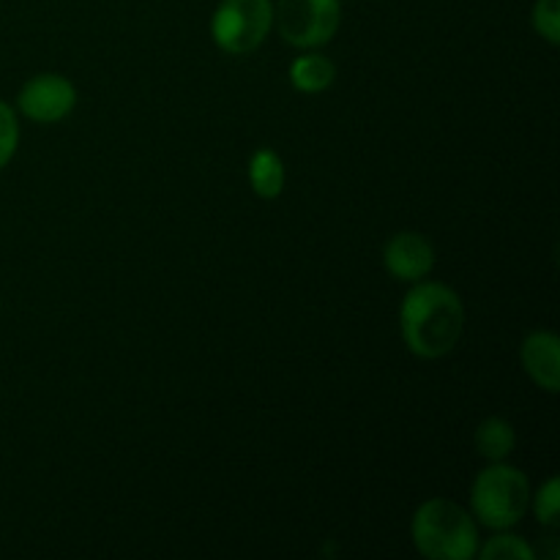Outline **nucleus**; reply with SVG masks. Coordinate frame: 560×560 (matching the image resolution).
<instances>
[{
	"mask_svg": "<svg viewBox=\"0 0 560 560\" xmlns=\"http://www.w3.org/2000/svg\"><path fill=\"white\" fill-rule=\"evenodd\" d=\"M530 22L545 42L560 44V0H536Z\"/></svg>",
	"mask_w": 560,
	"mask_h": 560,
	"instance_id": "ddd939ff",
	"label": "nucleus"
},
{
	"mask_svg": "<svg viewBox=\"0 0 560 560\" xmlns=\"http://www.w3.org/2000/svg\"><path fill=\"white\" fill-rule=\"evenodd\" d=\"M290 85L301 93H323L337 80V66L320 52H306L290 63Z\"/></svg>",
	"mask_w": 560,
	"mask_h": 560,
	"instance_id": "1a4fd4ad",
	"label": "nucleus"
},
{
	"mask_svg": "<svg viewBox=\"0 0 560 560\" xmlns=\"http://www.w3.org/2000/svg\"><path fill=\"white\" fill-rule=\"evenodd\" d=\"M470 506L479 523L490 530H509L530 506L528 476L514 465L492 463L470 487Z\"/></svg>",
	"mask_w": 560,
	"mask_h": 560,
	"instance_id": "7ed1b4c3",
	"label": "nucleus"
},
{
	"mask_svg": "<svg viewBox=\"0 0 560 560\" xmlns=\"http://www.w3.org/2000/svg\"><path fill=\"white\" fill-rule=\"evenodd\" d=\"M514 443H517L514 427L506 419H498V416L481 421L474 435L476 452L490 459V463H503L514 452Z\"/></svg>",
	"mask_w": 560,
	"mask_h": 560,
	"instance_id": "9b49d317",
	"label": "nucleus"
},
{
	"mask_svg": "<svg viewBox=\"0 0 560 560\" xmlns=\"http://www.w3.org/2000/svg\"><path fill=\"white\" fill-rule=\"evenodd\" d=\"M273 25L293 47H326L342 25V0H277Z\"/></svg>",
	"mask_w": 560,
	"mask_h": 560,
	"instance_id": "39448f33",
	"label": "nucleus"
},
{
	"mask_svg": "<svg viewBox=\"0 0 560 560\" xmlns=\"http://www.w3.org/2000/svg\"><path fill=\"white\" fill-rule=\"evenodd\" d=\"M383 262L399 282H421L435 268V246L421 233L405 230L383 246Z\"/></svg>",
	"mask_w": 560,
	"mask_h": 560,
	"instance_id": "0eeeda50",
	"label": "nucleus"
},
{
	"mask_svg": "<svg viewBox=\"0 0 560 560\" xmlns=\"http://www.w3.org/2000/svg\"><path fill=\"white\" fill-rule=\"evenodd\" d=\"M399 331L413 355L443 359L457 348L465 331L463 299L443 282H413L399 306Z\"/></svg>",
	"mask_w": 560,
	"mask_h": 560,
	"instance_id": "f257e3e1",
	"label": "nucleus"
},
{
	"mask_svg": "<svg viewBox=\"0 0 560 560\" xmlns=\"http://www.w3.org/2000/svg\"><path fill=\"white\" fill-rule=\"evenodd\" d=\"M273 27V0H222L211 16V38L222 52L249 55Z\"/></svg>",
	"mask_w": 560,
	"mask_h": 560,
	"instance_id": "20e7f679",
	"label": "nucleus"
},
{
	"mask_svg": "<svg viewBox=\"0 0 560 560\" xmlns=\"http://www.w3.org/2000/svg\"><path fill=\"white\" fill-rule=\"evenodd\" d=\"M525 372L545 392H560V339L552 331H534L520 348Z\"/></svg>",
	"mask_w": 560,
	"mask_h": 560,
	"instance_id": "6e6552de",
	"label": "nucleus"
},
{
	"mask_svg": "<svg viewBox=\"0 0 560 560\" xmlns=\"http://www.w3.org/2000/svg\"><path fill=\"white\" fill-rule=\"evenodd\" d=\"M77 88L63 74H36L22 85L16 107L27 120L58 124L74 109Z\"/></svg>",
	"mask_w": 560,
	"mask_h": 560,
	"instance_id": "423d86ee",
	"label": "nucleus"
},
{
	"mask_svg": "<svg viewBox=\"0 0 560 560\" xmlns=\"http://www.w3.org/2000/svg\"><path fill=\"white\" fill-rule=\"evenodd\" d=\"M534 512H536V520H539L541 525H547V528H556L558 514H560L558 476H552V479H547L545 485L539 487V492H536V501H534Z\"/></svg>",
	"mask_w": 560,
	"mask_h": 560,
	"instance_id": "4468645a",
	"label": "nucleus"
},
{
	"mask_svg": "<svg viewBox=\"0 0 560 560\" xmlns=\"http://www.w3.org/2000/svg\"><path fill=\"white\" fill-rule=\"evenodd\" d=\"M476 556L481 560H534L536 552L523 536H514L501 530L498 536L487 539V545L481 550H476Z\"/></svg>",
	"mask_w": 560,
	"mask_h": 560,
	"instance_id": "f8f14e48",
	"label": "nucleus"
},
{
	"mask_svg": "<svg viewBox=\"0 0 560 560\" xmlns=\"http://www.w3.org/2000/svg\"><path fill=\"white\" fill-rule=\"evenodd\" d=\"M249 186L262 200H277L284 189V164L271 148H260L249 159Z\"/></svg>",
	"mask_w": 560,
	"mask_h": 560,
	"instance_id": "9d476101",
	"label": "nucleus"
},
{
	"mask_svg": "<svg viewBox=\"0 0 560 560\" xmlns=\"http://www.w3.org/2000/svg\"><path fill=\"white\" fill-rule=\"evenodd\" d=\"M16 145H20V124L14 109L0 98V170L14 159Z\"/></svg>",
	"mask_w": 560,
	"mask_h": 560,
	"instance_id": "2eb2a0df",
	"label": "nucleus"
},
{
	"mask_svg": "<svg viewBox=\"0 0 560 560\" xmlns=\"http://www.w3.org/2000/svg\"><path fill=\"white\" fill-rule=\"evenodd\" d=\"M416 550L430 560H470L479 550V530L468 509L448 498L421 503L410 523Z\"/></svg>",
	"mask_w": 560,
	"mask_h": 560,
	"instance_id": "f03ea898",
	"label": "nucleus"
}]
</instances>
